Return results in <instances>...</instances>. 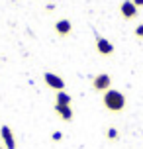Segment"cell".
I'll return each mask as SVG.
<instances>
[{"mask_svg":"<svg viewBox=\"0 0 143 149\" xmlns=\"http://www.w3.org/2000/svg\"><path fill=\"white\" fill-rule=\"evenodd\" d=\"M102 104L108 112H112V114H120L126 104H128V100H126V94L121 92V90H116V88H110L104 92V96H102Z\"/></svg>","mask_w":143,"mask_h":149,"instance_id":"1","label":"cell"},{"mask_svg":"<svg viewBox=\"0 0 143 149\" xmlns=\"http://www.w3.org/2000/svg\"><path fill=\"white\" fill-rule=\"evenodd\" d=\"M0 139H2V145H4V149H18L16 135H14L12 127L8 126V124L0 126Z\"/></svg>","mask_w":143,"mask_h":149,"instance_id":"2","label":"cell"},{"mask_svg":"<svg viewBox=\"0 0 143 149\" xmlns=\"http://www.w3.org/2000/svg\"><path fill=\"white\" fill-rule=\"evenodd\" d=\"M94 45H96V51L102 55V57H108V55H112L114 51H116V47H114V43L110 41V39H106L104 36H94Z\"/></svg>","mask_w":143,"mask_h":149,"instance_id":"3","label":"cell"},{"mask_svg":"<svg viewBox=\"0 0 143 149\" xmlns=\"http://www.w3.org/2000/svg\"><path fill=\"white\" fill-rule=\"evenodd\" d=\"M92 88L96 90V92H102V94H104L106 90L112 88V77H110L108 73L96 74V77L92 79Z\"/></svg>","mask_w":143,"mask_h":149,"instance_id":"4","label":"cell"},{"mask_svg":"<svg viewBox=\"0 0 143 149\" xmlns=\"http://www.w3.org/2000/svg\"><path fill=\"white\" fill-rule=\"evenodd\" d=\"M43 81H45V84L49 88L57 90V92H59V90H65V79L57 73H51V71L43 73Z\"/></svg>","mask_w":143,"mask_h":149,"instance_id":"5","label":"cell"},{"mask_svg":"<svg viewBox=\"0 0 143 149\" xmlns=\"http://www.w3.org/2000/svg\"><path fill=\"white\" fill-rule=\"evenodd\" d=\"M120 14H121V18L124 20H135L137 18V14H139V8L131 2V0H124L120 4Z\"/></svg>","mask_w":143,"mask_h":149,"instance_id":"6","label":"cell"},{"mask_svg":"<svg viewBox=\"0 0 143 149\" xmlns=\"http://www.w3.org/2000/svg\"><path fill=\"white\" fill-rule=\"evenodd\" d=\"M53 30H55V33L59 37H69L73 33V24H71V20H67V18H61V20L55 22Z\"/></svg>","mask_w":143,"mask_h":149,"instance_id":"7","label":"cell"},{"mask_svg":"<svg viewBox=\"0 0 143 149\" xmlns=\"http://www.w3.org/2000/svg\"><path fill=\"white\" fill-rule=\"evenodd\" d=\"M53 110H55V114H57L63 122H71V120L75 118V112H73V108H71V106L55 104V106H53Z\"/></svg>","mask_w":143,"mask_h":149,"instance_id":"8","label":"cell"},{"mask_svg":"<svg viewBox=\"0 0 143 149\" xmlns=\"http://www.w3.org/2000/svg\"><path fill=\"white\" fill-rule=\"evenodd\" d=\"M71 102H73V98H71V94H69V92H65V90H59V92L55 94V104L71 106Z\"/></svg>","mask_w":143,"mask_h":149,"instance_id":"9","label":"cell"},{"mask_svg":"<svg viewBox=\"0 0 143 149\" xmlns=\"http://www.w3.org/2000/svg\"><path fill=\"white\" fill-rule=\"evenodd\" d=\"M106 139H108V141H118V139H120V132H118L116 127H108V130H106Z\"/></svg>","mask_w":143,"mask_h":149,"instance_id":"10","label":"cell"},{"mask_svg":"<svg viewBox=\"0 0 143 149\" xmlns=\"http://www.w3.org/2000/svg\"><path fill=\"white\" fill-rule=\"evenodd\" d=\"M133 33H135V37L137 39H143V24H139L135 30H133Z\"/></svg>","mask_w":143,"mask_h":149,"instance_id":"11","label":"cell"},{"mask_svg":"<svg viewBox=\"0 0 143 149\" xmlns=\"http://www.w3.org/2000/svg\"><path fill=\"white\" fill-rule=\"evenodd\" d=\"M61 137H63V134H61V132H53V135H51V139H53L55 143H59Z\"/></svg>","mask_w":143,"mask_h":149,"instance_id":"12","label":"cell"},{"mask_svg":"<svg viewBox=\"0 0 143 149\" xmlns=\"http://www.w3.org/2000/svg\"><path fill=\"white\" fill-rule=\"evenodd\" d=\"M131 2H133L137 8H143V0H131Z\"/></svg>","mask_w":143,"mask_h":149,"instance_id":"13","label":"cell"},{"mask_svg":"<svg viewBox=\"0 0 143 149\" xmlns=\"http://www.w3.org/2000/svg\"><path fill=\"white\" fill-rule=\"evenodd\" d=\"M0 149H4V145H2V143H0Z\"/></svg>","mask_w":143,"mask_h":149,"instance_id":"14","label":"cell"}]
</instances>
